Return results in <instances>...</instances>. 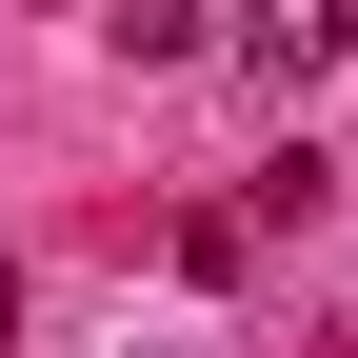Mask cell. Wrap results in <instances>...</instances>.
<instances>
[{"instance_id": "cell-1", "label": "cell", "mask_w": 358, "mask_h": 358, "mask_svg": "<svg viewBox=\"0 0 358 358\" xmlns=\"http://www.w3.org/2000/svg\"><path fill=\"white\" fill-rule=\"evenodd\" d=\"M219 40H239V60H259V80L299 100V80H338V60H358V0H239Z\"/></svg>"}, {"instance_id": "cell-2", "label": "cell", "mask_w": 358, "mask_h": 358, "mask_svg": "<svg viewBox=\"0 0 358 358\" xmlns=\"http://www.w3.org/2000/svg\"><path fill=\"white\" fill-rule=\"evenodd\" d=\"M100 40H120V60H199L219 20H199V0H100Z\"/></svg>"}, {"instance_id": "cell-3", "label": "cell", "mask_w": 358, "mask_h": 358, "mask_svg": "<svg viewBox=\"0 0 358 358\" xmlns=\"http://www.w3.org/2000/svg\"><path fill=\"white\" fill-rule=\"evenodd\" d=\"M0 338H20V259H0Z\"/></svg>"}]
</instances>
